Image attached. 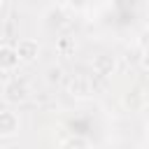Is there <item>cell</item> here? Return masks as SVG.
<instances>
[{"label":"cell","mask_w":149,"mask_h":149,"mask_svg":"<svg viewBox=\"0 0 149 149\" xmlns=\"http://www.w3.org/2000/svg\"><path fill=\"white\" fill-rule=\"evenodd\" d=\"M2 93H5V98H7L9 102H21V100H26V95H28L26 86H23V84H19V81L7 84V86L2 88Z\"/></svg>","instance_id":"obj_6"},{"label":"cell","mask_w":149,"mask_h":149,"mask_svg":"<svg viewBox=\"0 0 149 149\" xmlns=\"http://www.w3.org/2000/svg\"><path fill=\"white\" fill-rule=\"evenodd\" d=\"M114 68H116V63H114V58H112V56H107V54H100V56H95V58H93V70H95V74H100V77L112 74V72H114Z\"/></svg>","instance_id":"obj_4"},{"label":"cell","mask_w":149,"mask_h":149,"mask_svg":"<svg viewBox=\"0 0 149 149\" xmlns=\"http://www.w3.org/2000/svg\"><path fill=\"white\" fill-rule=\"evenodd\" d=\"M61 72H63V70H61L58 65H56V68H49V72H47V79H49V81H58V79H61Z\"/></svg>","instance_id":"obj_9"},{"label":"cell","mask_w":149,"mask_h":149,"mask_svg":"<svg viewBox=\"0 0 149 149\" xmlns=\"http://www.w3.org/2000/svg\"><path fill=\"white\" fill-rule=\"evenodd\" d=\"M19 63H21V61H19L14 47H12V44H2V47H0V68H2V70H14Z\"/></svg>","instance_id":"obj_5"},{"label":"cell","mask_w":149,"mask_h":149,"mask_svg":"<svg viewBox=\"0 0 149 149\" xmlns=\"http://www.w3.org/2000/svg\"><path fill=\"white\" fill-rule=\"evenodd\" d=\"M14 51H16V56H19L21 63H33L37 58V54H40V44L33 37H21L14 44Z\"/></svg>","instance_id":"obj_1"},{"label":"cell","mask_w":149,"mask_h":149,"mask_svg":"<svg viewBox=\"0 0 149 149\" xmlns=\"http://www.w3.org/2000/svg\"><path fill=\"white\" fill-rule=\"evenodd\" d=\"M63 149H91V144H88V140H86V137L74 135V137H70V140H65V142H63Z\"/></svg>","instance_id":"obj_8"},{"label":"cell","mask_w":149,"mask_h":149,"mask_svg":"<svg viewBox=\"0 0 149 149\" xmlns=\"http://www.w3.org/2000/svg\"><path fill=\"white\" fill-rule=\"evenodd\" d=\"M70 91H72L74 95H79V98H86V95L91 93V88H88V81H86V79H81V77L72 79V84H70Z\"/></svg>","instance_id":"obj_7"},{"label":"cell","mask_w":149,"mask_h":149,"mask_svg":"<svg viewBox=\"0 0 149 149\" xmlns=\"http://www.w3.org/2000/svg\"><path fill=\"white\" fill-rule=\"evenodd\" d=\"M144 102H147V98H144V93H142V88H140V86L130 88V91L123 95V105H126L130 112H140V109L144 107Z\"/></svg>","instance_id":"obj_3"},{"label":"cell","mask_w":149,"mask_h":149,"mask_svg":"<svg viewBox=\"0 0 149 149\" xmlns=\"http://www.w3.org/2000/svg\"><path fill=\"white\" fill-rule=\"evenodd\" d=\"M58 49H61V51H70V49H74V44H72L68 37H63V40L58 42Z\"/></svg>","instance_id":"obj_10"},{"label":"cell","mask_w":149,"mask_h":149,"mask_svg":"<svg viewBox=\"0 0 149 149\" xmlns=\"http://www.w3.org/2000/svg\"><path fill=\"white\" fill-rule=\"evenodd\" d=\"M19 133V116L12 109H0V137H12Z\"/></svg>","instance_id":"obj_2"}]
</instances>
